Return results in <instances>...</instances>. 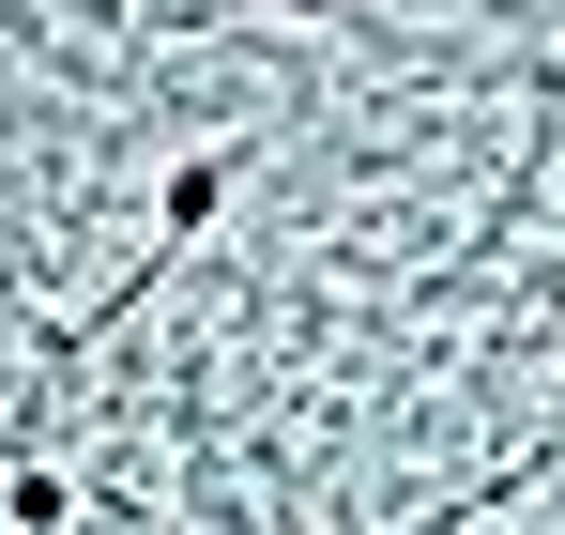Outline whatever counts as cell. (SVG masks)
Listing matches in <instances>:
<instances>
[{
    "mask_svg": "<svg viewBox=\"0 0 565 535\" xmlns=\"http://www.w3.org/2000/svg\"><path fill=\"white\" fill-rule=\"evenodd\" d=\"M230 183H245V154H184V169H169V199H153V245H199V230L230 214Z\"/></svg>",
    "mask_w": 565,
    "mask_h": 535,
    "instance_id": "cell-1",
    "label": "cell"
},
{
    "mask_svg": "<svg viewBox=\"0 0 565 535\" xmlns=\"http://www.w3.org/2000/svg\"><path fill=\"white\" fill-rule=\"evenodd\" d=\"M0 521H15V535H62L77 505H62V474H46V459H15V474H0Z\"/></svg>",
    "mask_w": 565,
    "mask_h": 535,
    "instance_id": "cell-2",
    "label": "cell"
},
{
    "mask_svg": "<svg viewBox=\"0 0 565 535\" xmlns=\"http://www.w3.org/2000/svg\"><path fill=\"white\" fill-rule=\"evenodd\" d=\"M290 15H306V31H337V15H352V0H290Z\"/></svg>",
    "mask_w": 565,
    "mask_h": 535,
    "instance_id": "cell-3",
    "label": "cell"
}]
</instances>
